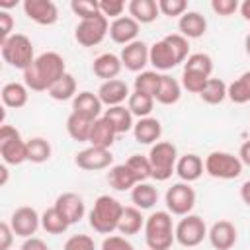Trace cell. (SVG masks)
I'll return each instance as SVG.
<instances>
[{
  "label": "cell",
  "mask_w": 250,
  "mask_h": 250,
  "mask_svg": "<svg viewBox=\"0 0 250 250\" xmlns=\"http://www.w3.org/2000/svg\"><path fill=\"white\" fill-rule=\"evenodd\" d=\"M64 74V59L55 51H47L35 57L31 66L23 70V84L33 92H49V88Z\"/></svg>",
  "instance_id": "obj_1"
},
{
  "label": "cell",
  "mask_w": 250,
  "mask_h": 250,
  "mask_svg": "<svg viewBox=\"0 0 250 250\" xmlns=\"http://www.w3.org/2000/svg\"><path fill=\"white\" fill-rule=\"evenodd\" d=\"M189 57V39H186L180 33H170L162 37L160 41L152 43L148 49V62L154 66V70H170Z\"/></svg>",
  "instance_id": "obj_2"
},
{
  "label": "cell",
  "mask_w": 250,
  "mask_h": 250,
  "mask_svg": "<svg viewBox=\"0 0 250 250\" xmlns=\"http://www.w3.org/2000/svg\"><path fill=\"white\" fill-rule=\"evenodd\" d=\"M172 215L168 211H154L145 221V242L150 250H170L176 240Z\"/></svg>",
  "instance_id": "obj_3"
},
{
  "label": "cell",
  "mask_w": 250,
  "mask_h": 250,
  "mask_svg": "<svg viewBox=\"0 0 250 250\" xmlns=\"http://www.w3.org/2000/svg\"><path fill=\"white\" fill-rule=\"evenodd\" d=\"M123 205L111 195H100L90 211V227L100 234H111L119 227Z\"/></svg>",
  "instance_id": "obj_4"
},
{
  "label": "cell",
  "mask_w": 250,
  "mask_h": 250,
  "mask_svg": "<svg viewBox=\"0 0 250 250\" xmlns=\"http://www.w3.org/2000/svg\"><path fill=\"white\" fill-rule=\"evenodd\" d=\"M0 51H2V59L10 66L20 68V70L29 68L31 62L35 61L33 43L23 33H14L10 39H6L4 43H0Z\"/></svg>",
  "instance_id": "obj_5"
},
{
  "label": "cell",
  "mask_w": 250,
  "mask_h": 250,
  "mask_svg": "<svg viewBox=\"0 0 250 250\" xmlns=\"http://www.w3.org/2000/svg\"><path fill=\"white\" fill-rule=\"evenodd\" d=\"M148 162L152 168V178L156 182H166L176 172L178 162V148L168 141H158L150 146Z\"/></svg>",
  "instance_id": "obj_6"
},
{
  "label": "cell",
  "mask_w": 250,
  "mask_h": 250,
  "mask_svg": "<svg viewBox=\"0 0 250 250\" xmlns=\"http://www.w3.org/2000/svg\"><path fill=\"white\" fill-rule=\"evenodd\" d=\"M0 156L4 164L18 166L27 160V141L21 139L20 131L12 125L0 127Z\"/></svg>",
  "instance_id": "obj_7"
},
{
  "label": "cell",
  "mask_w": 250,
  "mask_h": 250,
  "mask_svg": "<svg viewBox=\"0 0 250 250\" xmlns=\"http://www.w3.org/2000/svg\"><path fill=\"white\" fill-rule=\"evenodd\" d=\"M205 172L217 180H234L242 174V162L238 156L223 150H213L205 156Z\"/></svg>",
  "instance_id": "obj_8"
},
{
  "label": "cell",
  "mask_w": 250,
  "mask_h": 250,
  "mask_svg": "<svg viewBox=\"0 0 250 250\" xmlns=\"http://www.w3.org/2000/svg\"><path fill=\"white\" fill-rule=\"evenodd\" d=\"M164 203H166V209L170 215L186 217L191 213V209L195 205V191L186 182L172 184L164 193Z\"/></svg>",
  "instance_id": "obj_9"
},
{
  "label": "cell",
  "mask_w": 250,
  "mask_h": 250,
  "mask_svg": "<svg viewBox=\"0 0 250 250\" xmlns=\"http://www.w3.org/2000/svg\"><path fill=\"white\" fill-rule=\"evenodd\" d=\"M109 33V20L105 16H96L92 20H80L74 29V39L82 47H96Z\"/></svg>",
  "instance_id": "obj_10"
},
{
  "label": "cell",
  "mask_w": 250,
  "mask_h": 250,
  "mask_svg": "<svg viewBox=\"0 0 250 250\" xmlns=\"http://www.w3.org/2000/svg\"><path fill=\"white\" fill-rule=\"evenodd\" d=\"M176 232V240L184 246V248H193V246H199L203 242V238L207 236V227H205V221L199 217V215H186L180 219V223L176 225L174 229Z\"/></svg>",
  "instance_id": "obj_11"
},
{
  "label": "cell",
  "mask_w": 250,
  "mask_h": 250,
  "mask_svg": "<svg viewBox=\"0 0 250 250\" xmlns=\"http://www.w3.org/2000/svg\"><path fill=\"white\" fill-rule=\"evenodd\" d=\"M41 225V217L39 213L33 209V207H18L12 217H10V227L14 230L16 236H21V238H29L35 234V230L39 229Z\"/></svg>",
  "instance_id": "obj_12"
},
{
  "label": "cell",
  "mask_w": 250,
  "mask_h": 250,
  "mask_svg": "<svg viewBox=\"0 0 250 250\" xmlns=\"http://www.w3.org/2000/svg\"><path fill=\"white\" fill-rule=\"evenodd\" d=\"M74 164L82 170L88 172H96V170H105L111 168L113 164V154L109 152V148H98V146H88L84 150H80L74 158Z\"/></svg>",
  "instance_id": "obj_13"
},
{
  "label": "cell",
  "mask_w": 250,
  "mask_h": 250,
  "mask_svg": "<svg viewBox=\"0 0 250 250\" xmlns=\"http://www.w3.org/2000/svg\"><path fill=\"white\" fill-rule=\"evenodd\" d=\"M23 12L31 21L39 25H53L59 20L57 4L51 0H25Z\"/></svg>",
  "instance_id": "obj_14"
},
{
  "label": "cell",
  "mask_w": 250,
  "mask_h": 250,
  "mask_svg": "<svg viewBox=\"0 0 250 250\" xmlns=\"http://www.w3.org/2000/svg\"><path fill=\"white\" fill-rule=\"evenodd\" d=\"M148 49L150 47L145 41H139V39L125 45L121 49V55H119L121 64L131 72H143L145 66L148 64Z\"/></svg>",
  "instance_id": "obj_15"
},
{
  "label": "cell",
  "mask_w": 250,
  "mask_h": 250,
  "mask_svg": "<svg viewBox=\"0 0 250 250\" xmlns=\"http://www.w3.org/2000/svg\"><path fill=\"white\" fill-rule=\"evenodd\" d=\"M207 238H209V242L215 250H230L236 244L238 232H236V227L230 221H217V223L211 225V229L207 232Z\"/></svg>",
  "instance_id": "obj_16"
},
{
  "label": "cell",
  "mask_w": 250,
  "mask_h": 250,
  "mask_svg": "<svg viewBox=\"0 0 250 250\" xmlns=\"http://www.w3.org/2000/svg\"><path fill=\"white\" fill-rule=\"evenodd\" d=\"M139 29H141L139 21H135L131 16H121L109 23V37L113 43H119L125 47V45L137 41Z\"/></svg>",
  "instance_id": "obj_17"
},
{
  "label": "cell",
  "mask_w": 250,
  "mask_h": 250,
  "mask_svg": "<svg viewBox=\"0 0 250 250\" xmlns=\"http://www.w3.org/2000/svg\"><path fill=\"white\" fill-rule=\"evenodd\" d=\"M55 207H57V211H59L70 225L78 223V221L84 217V213H86L84 199H82L78 193H74V191L61 193V195L57 197V201H55Z\"/></svg>",
  "instance_id": "obj_18"
},
{
  "label": "cell",
  "mask_w": 250,
  "mask_h": 250,
  "mask_svg": "<svg viewBox=\"0 0 250 250\" xmlns=\"http://www.w3.org/2000/svg\"><path fill=\"white\" fill-rule=\"evenodd\" d=\"M129 86L125 80L113 78V80H105L102 82V86L98 88V98L104 105L113 107V105H121L125 100H129Z\"/></svg>",
  "instance_id": "obj_19"
},
{
  "label": "cell",
  "mask_w": 250,
  "mask_h": 250,
  "mask_svg": "<svg viewBox=\"0 0 250 250\" xmlns=\"http://www.w3.org/2000/svg\"><path fill=\"white\" fill-rule=\"evenodd\" d=\"M102 102L98 98V94H92V92H78L72 100V111L74 113H80L92 121L100 119V113H102Z\"/></svg>",
  "instance_id": "obj_20"
},
{
  "label": "cell",
  "mask_w": 250,
  "mask_h": 250,
  "mask_svg": "<svg viewBox=\"0 0 250 250\" xmlns=\"http://www.w3.org/2000/svg\"><path fill=\"white\" fill-rule=\"evenodd\" d=\"M121 68H123L121 59L117 55H113V53H104V55L96 57L94 62H92V72L98 78H102L104 82L117 78L119 72H121Z\"/></svg>",
  "instance_id": "obj_21"
},
{
  "label": "cell",
  "mask_w": 250,
  "mask_h": 250,
  "mask_svg": "<svg viewBox=\"0 0 250 250\" xmlns=\"http://www.w3.org/2000/svg\"><path fill=\"white\" fill-rule=\"evenodd\" d=\"M133 135H135V141L141 145H156L162 135V125L154 117H143L135 123Z\"/></svg>",
  "instance_id": "obj_22"
},
{
  "label": "cell",
  "mask_w": 250,
  "mask_h": 250,
  "mask_svg": "<svg viewBox=\"0 0 250 250\" xmlns=\"http://www.w3.org/2000/svg\"><path fill=\"white\" fill-rule=\"evenodd\" d=\"M203 170H205L203 160H201L197 154H193V152L180 156L178 162H176V174H178L180 180L186 182V184L199 180L201 174H203Z\"/></svg>",
  "instance_id": "obj_23"
},
{
  "label": "cell",
  "mask_w": 250,
  "mask_h": 250,
  "mask_svg": "<svg viewBox=\"0 0 250 250\" xmlns=\"http://www.w3.org/2000/svg\"><path fill=\"white\" fill-rule=\"evenodd\" d=\"M178 29L186 39H197L207 31V20L199 12H186L178 20Z\"/></svg>",
  "instance_id": "obj_24"
},
{
  "label": "cell",
  "mask_w": 250,
  "mask_h": 250,
  "mask_svg": "<svg viewBox=\"0 0 250 250\" xmlns=\"http://www.w3.org/2000/svg\"><path fill=\"white\" fill-rule=\"evenodd\" d=\"M115 129L111 127V123L102 115L100 119L94 121L92 133H90V146H98V148H109L115 141Z\"/></svg>",
  "instance_id": "obj_25"
},
{
  "label": "cell",
  "mask_w": 250,
  "mask_h": 250,
  "mask_svg": "<svg viewBox=\"0 0 250 250\" xmlns=\"http://www.w3.org/2000/svg\"><path fill=\"white\" fill-rule=\"evenodd\" d=\"M127 10L129 16L139 23H152L160 14L158 2L154 0H131L127 4Z\"/></svg>",
  "instance_id": "obj_26"
},
{
  "label": "cell",
  "mask_w": 250,
  "mask_h": 250,
  "mask_svg": "<svg viewBox=\"0 0 250 250\" xmlns=\"http://www.w3.org/2000/svg\"><path fill=\"white\" fill-rule=\"evenodd\" d=\"M27 90L29 88L25 84H21V82H8V84H4L2 86V92H0L2 104L6 107H12V109L23 107L27 104V98H29Z\"/></svg>",
  "instance_id": "obj_27"
},
{
  "label": "cell",
  "mask_w": 250,
  "mask_h": 250,
  "mask_svg": "<svg viewBox=\"0 0 250 250\" xmlns=\"http://www.w3.org/2000/svg\"><path fill=\"white\" fill-rule=\"evenodd\" d=\"M92 127H94V121L80 115V113H70L66 117V133L70 135L72 141L76 143H86L90 141V133H92Z\"/></svg>",
  "instance_id": "obj_28"
},
{
  "label": "cell",
  "mask_w": 250,
  "mask_h": 250,
  "mask_svg": "<svg viewBox=\"0 0 250 250\" xmlns=\"http://www.w3.org/2000/svg\"><path fill=\"white\" fill-rule=\"evenodd\" d=\"M107 182L117 191L133 189L139 184L137 178H135V174L131 172V168L127 164H115V166H111L109 172H107Z\"/></svg>",
  "instance_id": "obj_29"
},
{
  "label": "cell",
  "mask_w": 250,
  "mask_h": 250,
  "mask_svg": "<svg viewBox=\"0 0 250 250\" xmlns=\"http://www.w3.org/2000/svg\"><path fill=\"white\" fill-rule=\"evenodd\" d=\"M104 117L111 123V127L115 129L117 135L127 133V131H133V127H135V123H133V113H131L129 107H125V105L107 107V109L104 111Z\"/></svg>",
  "instance_id": "obj_30"
},
{
  "label": "cell",
  "mask_w": 250,
  "mask_h": 250,
  "mask_svg": "<svg viewBox=\"0 0 250 250\" xmlns=\"http://www.w3.org/2000/svg\"><path fill=\"white\" fill-rule=\"evenodd\" d=\"M180 96H182V84L176 78H172L170 74H162L154 100L162 105H172L180 100Z\"/></svg>",
  "instance_id": "obj_31"
},
{
  "label": "cell",
  "mask_w": 250,
  "mask_h": 250,
  "mask_svg": "<svg viewBox=\"0 0 250 250\" xmlns=\"http://www.w3.org/2000/svg\"><path fill=\"white\" fill-rule=\"evenodd\" d=\"M131 201L141 211L143 209H152L154 203L158 201V189L152 184H148V182H139L131 189Z\"/></svg>",
  "instance_id": "obj_32"
},
{
  "label": "cell",
  "mask_w": 250,
  "mask_h": 250,
  "mask_svg": "<svg viewBox=\"0 0 250 250\" xmlns=\"http://www.w3.org/2000/svg\"><path fill=\"white\" fill-rule=\"evenodd\" d=\"M145 217L141 215V209L137 207H125L123 209V215L119 219V227L117 230L123 234V236H131V234H137L141 229H145Z\"/></svg>",
  "instance_id": "obj_33"
},
{
  "label": "cell",
  "mask_w": 250,
  "mask_h": 250,
  "mask_svg": "<svg viewBox=\"0 0 250 250\" xmlns=\"http://www.w3.org/2000/svg\"><path fill=\"white\" fill-rule=\"evenodd\" d=\"M227 98L232 104H248L250 102V70L242 72L234 82L229 84Z\"/></svg>",
  "instance_id": "obj_34"
},
{
  "label": "cell",
  "mask_w": 250,
  "mask_h": 250,
  "mask_svg": "<svg viewBox=\"0 0 250 250\" xmlns=\"http://www.w3.org/2000/svg\"><path fill=\"white\" fill-rule=\"evenodd\" d=\"M47 94H49L53 100H57V102L74 100V96H76V80H74V76L66 72L62 78H59V80L49 88Z\"/></svg>",
  "instance_id": "obj_35"
},
{
  "label": "cell",
  "mask_w": 250,
  "mask_h": 250,
  "mask_svg": "<svg viewBox=\"0 0 250 250\" xmlns=\"http://www.w3.org/2000/svg\"><path fill=\"white\" fill-rule=\"evenodd\" d=\"M160 78H162V74H158L156 70H143L135 78L133 88H135V92H141V94L154 98L158 92V86H160Z\"/></svg>",
  "instance_id": "obj_36"
},
{
  "label": "cell",
  "mask_w": 250,
  "mask_h": 250,
  "mask_svg": "<svg viewBox=\"0 0 250 250\" xmlns=\"http://www.w3.org/2000/svg\"><path fill=\"white\" fill-rule=\"evenodd\" d=\"M227 88H229V86H227L221 78H209L207 84H205V88L201 90L199 98H201L205 104L217 105V104L225 102V98H227Z\"/></svg>",
  "instance_id": "obj_37"
},
{
  "label": "cell",
  "mask_w": 250,
  "mask_h": 250,
  "mask_svg": "<svg viewBox=\"0 0 250 250\" xmlns=\"http://www.w3.org/2000/svg\"><path fill=\"white\" fill-rule=\"evenodd\" d=\"M127 107L133 113V117H139V119L148 117L152 107H154V98L146 96V94H141V92H133L127 100Z\"/></svg>",
  "instance_id": "obj_38"
},
{
  "label": "cell",
  "mask_w": 250,
  "mask_h": 250,
  "mask_svg": "<svg viewBox=\"0 0 250 250\" xmlns=\"http://www.w3.org/2000/svg\"><path fill=\"white\" fill-rule=\"evenodd\" d=\"M41 227L45 229V232H49V234H62L68 227H70V223L57 211V207L53 205L51 209H47L43 215H41Z\"/></svg>",
  "instance_id": "obj_39"
},
{
  "label": "cell",
  "mask_w": 250,
  "mask_h": 250,
  "mask_svg": "<svg viewBox=\"0 0 250 250\" xmlns=\"http://www.w3.org/2000/svg\"><path fill=\"white\" fill-rule=\"evenodd\" d=\"M51 158V145L43 137H33L27 141V160L33 164H43Z\"/></svg>",
  "instance_id": "obj_40"
},
{
  "label": "cell",
  "mask_w": 250,
  "mask_h": 250,
  "mask_svg": "<svg viewBox=\"0 0 250 250\" xmlns=\"http://www.w3.org/2000/svg\"><path fill=\"white\" fill-rule=\"evenodd\" d=\"M184 70H193V72L211 76V72H213V61H211V57L207 53H191L186 59V62H184Z\"/></svg>",
  "instance_id": "obj_41"
},
{
  "label": "cell",
  "mask_w": 250,
  "mask_h": 250,
  "mask_svg": "<svg viewBox=\"0 0 250 250\" xmlns=\"http://www.w3.org/2000/svg\"><path fill=\"white\" fill-rule=\"evenodd\" d=\"M131 172L135 174L137 182H146L148 178H152V168H150V162H148V156H143V154H133L127 162H125Z\"/></svg>",
  "instance_id": "obj_42"
},
{
  "label": "cell",
  "mask_w": 250,
  "mask_h": 250,
  "mask_svg": "<svg viewBox=\"0 0 250 250\" xmlns=\"http://www.w3.org/2000/svg\"><path fill=\"white\" fill-rule=\"evenodd\" d=\"M209 78L211 76H205V74H199L193 70H184L182 72V88L191 92V94H201V90L205 88Z\"/></svg>",
  "instance_id": "obj_43"
},
{
  "label": "cell",
  "mask_w": 250,
  "mask_h": 250,
  "mask_svg": "<svg viewBox=\"0 0 250 250\" xmlns=\"http://www.w3.org/2000/svg\"><path fill=\"white\" fill-rule=\"evenodd\" d=\"M70 10L80 18V20H92L96 16H100V2L94 0H72L70 2Z\"/></svg>",
  "instance_id": "obj_44"
},
{
  "label": "cell",
  "mask_w": 250,
  "mask_h": 250,
  "mask_svg": "<svg viewBox=\"0 0 250 250\" xmlns=\"http://www.w3.org/2000/svg\"><path fill=\"white\" fill-rule=\"evenodd\" d=\"M158 10L164 16L176 18V16H184L188 12V2L186 0H158Z\"/></svg>",
  "instance_id": "obj_45"
},
{
  "label": "cell",
  "mask_w": 250,
  "mask_h": 250,
  "mask_svg": "<svg viewBox=\"0 0 250 250\" xmlns=\"http://www.w3.org/2000/svg\"><path fill=\"white\" fill-rule=\"evenodd\" d=\"M62 250H96V244L88 234H72L66 238Z\"/></svg>",
  "instance_id": "obj_46"
},
{
  "label": "cell",
  "mask_w": 250,
  "mask_h": 250,
  "mask_svg": "<svg viewBox=\"0 0 250 250\" xmlns=\"http://www.w3.org/2000/svg\"><path fill=\"white\" fill-rule=\"evenodd\" d=\"M123 10H125V2H121V0H102V2H100V12H102V16H105L107 20H109V18H111V20L121 18Z\"/></svg>",
  "instance_id": "obj_47"
},
{
  "label": "cell",
  "mask_w": 250,
  "mask_h": 250,
  "mask_svg": "<svg viewBox=\"0 0 250 250\" xmlns=\"http://www.w3.org/2000/svg\"><path fill=\"white\" fill-rule=\"evenodd\" d=\"M102 250H135V246L121 234H109L102 242Z\"/></svg>",
  "instance_id": "obj_48"
},
{
  "label": "cell",
  "mask_w": 250,
  "mask_h": 250,
  "mask_svg": "<svg viewBox=\"0 0 250 250\" xmlns=\"http://www.w3.org/2000/svg\"><path fill=\"white\" fill-rule=\"evenodd\" d=\"M211 10L219 16H232L236 10H240V4L236 0H213Z\"/></svg>",
  "instance_id": "obj_49"
},
{
  "label": "cell",
  "mask_w": 250,
  "mask_h": 250,
  "mask_svg": "<svg viewBox=\"0 0 250 250\" xmlns=\"http://www.w3.org/2000/svg\"><path fill=\"white\" fill-rule=\"evenodd\" d=\"M12 31H14V18L8 12L0 10V43H4L6 39H10L14 35Z\"/></svg>",
  "instance_id": "obj_50"
},
{
  "label": "cell",
  "mask_w": 250,
  "mask_h": 250,
  "mask_svg": "<svg viewBox=\"0 0 250 250\" xmlns=\"http://www.w3.org/2000/svg\"><path fill=\"white\" fill-rule=\"evenodd\" d=\"M14 242V230L10 223H0V250H8Z\"/></svg>",
  "instance_id": "obj_51"
},
{
  "label": "cell",
  "mask_w": 250,
  "mask_h": 250,
  "mask_svg": "<svg viewBox=\"0 0 250 250\" xmlns=\"http://www.w3.org/2000/svg\"><path fill=\"white\" fill-rule=\"evenodd\" d=\"M20 250H49V246H47L45 240H41L37 236H29V238L23 240V244H21Z\"/></svg>",
  "instance_id": "obj_52"
},
{
  "label": "cell",
  "mask_w": 250,
  "mask_h": 250,
  "mask_svg": "<svg viewBox=\"0 0 250 250\" xmlns=\"http://www.w3.org/2000/svg\"><path fill=\"white\" fill-rule=\"evenodd\" d=\"M238 158H240V162H242V164L250 166V139H248V141H244V143L240 145V150H238Z\"/></svg>",
  "instance_id": "obj_53"
},
{
  "label": "cell",
  "mask_w": 250,
  "mask_h": 250,
  "mask_svg": "<svg viewBox=\"0 0 250 250\" xmlns=\"http://www.w3.org/2000/svg\"><path fill=\"white\" fill-rule=\"evenodd\" d=\"M240 199L250 207V180H246V182L240 186Z\"/></svg>",
  "instance_id": "obj_54"
},
{
  "label": "cell",
  "mask_w": 250,
  "mask_h": 250,
  "mask_svg": "<svg viewBox=\"0 0 250 250\" xmlns=\"http://www.w3.org/2000/svg\"><path fill=\"white\" fill-rule=\"evenodd\" d=\"M240 14H242L244 20L250 21V0H244V2L240 4Z\"/></svg>",
  "instance_id": "obj_55"
},
{
  "label": "cell",
  "mask_w": 250,
  "mask_h": 250,
  "mask_svg": "<svg viewBox=\"0 0 250 250\" xmlns=\"http://www.w3.org/2000/svg\"><path fill=\"white\" fill-rule=\"evenodd\" d=\"M6 182H8V168H6V164H2L0 166V186H6Z\"/></svg>",
  "instance_id": "obj_56"
},
{
  "label": "cell",
  "mask_w": 250,
  "mask_h": 250,
  "mask_svg": "<svg viewBox=\"0 0 250 250\" xmlns=\"http://www.w3.org/2000/svg\"><path fill=\"white\" fill-rule=\"evenodd\" d=\"M244 49H246V53H248V57H250V33H248L246 39H244Z\"/></svg>",
  "instance_id": "obj_57"
}]
</instances>
